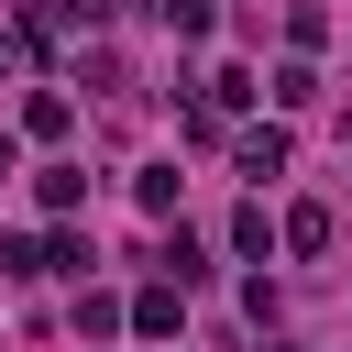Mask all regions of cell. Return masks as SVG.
<instances>
[{
  "label": "cell",
  "instance_id": "3",
  "mask_svg": "<svg viewBox=\"0 0 352 352\" xmlns=\"http://www.w3.org/2000/svg\"><path fill=\"white\" fill-rule=\"evenodd\" d=\"M33 198H44V209H77V198H88V165H44Z\"/></svg>",
  "mask_w": 352,
  "mask_h": 352
},
{
  "label": "cell",
  "instance_id": "5",
  "mask_svg": "<svg viewBox=\"0 0 352 352\" xmlns=\"http://www.w3.org/2000/svg\"><path fill=\"white\" fill-rule=\"evenodd\" d=\"M242 176H286V132H242Z\"/></svg>",
  "mask_w": 352,
  "mask_h": 352
},
{
  "label": "cell",
  "instance_id": "1",
  "mask_svg": "<svg viewBox=\"0 0 352 352\" xmlns=\"http://www.w3.org/2000/svg\"><path fill=\"white\" fill-rule=\"evenodd\" d=\"M264 99H275V110H308V99H319V66H308V55H286V66H275V88H264Z\"/></svg>",
  "mask_w": 352,
  "mask_h": 352
},
{
  "label": "cell",
  "instance_id": "4",
  "mask_svg": "<svg viewBox=\"0 0 352 352\" xmlns=\"http://www.w3.org/2000/svg\"><path fill=\"white\" fill-rule=\"evenodd\" d=\"M132 330L165 341V330H176V286H143V297H132Z\"/></svg>",
  "mask_w": 352,
  "mask_h": 352
},
{
  "label": "cell",
  "instance_id": "2",
  "mask_svg": "<svg viewBox=\"0 0 352 352\" xmlns=\"http://www.w3.org/2000/svg\"><path fill=\"white\" fill-rule=\"evenodd\" d=\"M154 264H165L176 286H198V275H209V253H198V231H165V242H154Z\"/></svg>",
  "mask_w": 352,
  "mask_h": 352
},
{
  "label": "cell",
  "instance_id": "8",
  "mask_svg": "<svg viewBox=\"0 0 352 352\" xmlns=\"http://www.w3.org/2000/svg\"><path fill=\"white\" fill-rule=\"evenodd\" d=\"M11 176H22V143H11V132H0V187H11Z\"/></svg>",
  "mask_w": 352,
  "mask_h": 352
},
{
  "label": "cell",
  "instance_id": "7",
  "mask_svg": "<svg viewBox=\"0 0 352 352\" xmlns=\"http://www.w3.org/2000/svg\"><path fill=\"white\" fill-rule=\"evenodd\" d=\"M154 11H165V33H176V44H198V33H209V0H154Z\"/></svg>",
  "mask_w": 352,
  "mask_h": 352
},
{
  "label": "cell",
  "instance_id": "6",
  "mask_svg": "<svg viewBox=\"0 0 352 352\" xmlns=\"http://www.w3.org/2000/svg\"><path fill=\"white\" fill-rule=\"evenodd\" d=\"M132 198H143V209L165 220V209H176V165H143V176H132Z\"/></svg>",
  "mask_w": 352,
  "mask_h": 352
}]
</instances>
